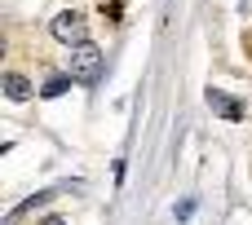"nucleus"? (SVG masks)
<instances>
[{"instance_id": "obj_6", "label": "nucleus", "mask_w": 252, "mask_h": 225, "mask_svg": "<svg viewBox=\"0 0 252 225\" xmlns=\"http://www.w3.org/2000/svg\"><path fill=\"white\" fill-rule=\"evenodd\" d=\"M40 225H66V221H62V217H44Z\"/></svg>"}, {"instance_id": "obj_2", "label": "nucleus", "mask_w": 252, "mask_h": 225, "mask_svg": "<svg viewBox=\"0 0 252 225\" xmlns=\"http://www.w3.org/2000/svg\"><path fill=\"white\" fill-rule=\"evenodd\" d=\"M49 31H53V40H62V44H89V22H84V13H75V9H62L53 22H49Z\"/></svg>"}, {"instance_id": "obj_1", "label": "nucleus", "mask_w": 252, "mask_h": 225, "mask_svg": "<svg viewBox=\"0 0 252 225\" xmlns=\"http://www.w3.org/2000/svg\"><path fill=\"white\" fill-rule=\"evenodd\" d=\"M106 71V53L97 44H75L71 49V80L75 84H97Z\"/></svg>"}, {"instance_id": "obj_3", "label": "nucleus", "mask_w": 252, "mask_h": 225, "mask_svg": "<svg viewBox=\"0 0 252 225\" xmlns=\"http://www.w3.org/2000/svg\"><path fill=\"white\" fill-rule=\"evenodd\" d=\"M208 106H213V111H221L226 119H244V106H239V102H230V97H226V93H217V88H208Z\"/></svg>"}, {"instance_id": "obj_4", "label": "nucleus", "mask_w": 252, "mask_h": 225, "mask_svg": "<svg viewBox=\"0 0 252 225\" xmlns=\"http://www.w3.org/2000/svg\"><path fill=\"white\" fill-rule=\"evenodd\" d=\"M4 97H9V102H27V97H31V84H27L22 75H4Z\"/></svg>"}, {"instance_id": "obj_5", "label": "nucleus", "mask_w": 252, "mask_h": 225, "mask_svg": "<svg viewBox=\"0 0 252 225\" xmlns=\"http://www.w3.org/2000/svg\"><path fill=\"white\" fill-rule=\"evenodd\" d=\"M66 88H71V80H66V75H53V80H49V84L40 88V97H62Z\"/></svg>"}]
</instances>
